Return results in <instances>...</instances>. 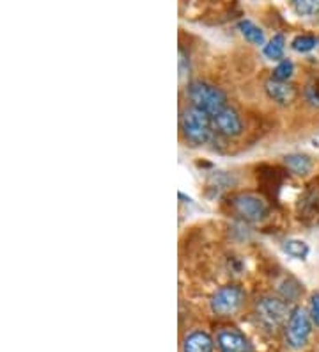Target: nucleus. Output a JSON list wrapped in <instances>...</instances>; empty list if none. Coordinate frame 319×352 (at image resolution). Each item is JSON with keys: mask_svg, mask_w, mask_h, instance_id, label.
I'll list each match as a JSON object with an SVG mask.
<instances>
[{"mask_svg": "<svg viewBox=\"0 0 319 352\" xmlns=\"http://www.w3.org/2000/svg\"><path fill=\"white\" fill-rule=\"evenodd\" d=\"M294 13L305 18H319V0H294Z\"/></svg>", "mask_w": 319, "mask_h": 352, "instance_id": "4468645a", "label": "nucleus"}, {"mask_svg": "<svg viewBox=\"0 0 319 352\" xmlns=\"http://www.w3.org/2000/svg\"><path fill=\"white\" fill-rule=\"evenodd\" d=\"M211 121L213 126H215V132L227 135V138H236L243 130L241 118L238 116V112L231 107H226L222 112H218L217 116L211 118Z\"/></svg>", "mask_w": 319, "mask_h": 352, "instance_id": "6e6552de", "label": "nucleus"}, {"mask_svg": "<svg viewBox=\"0 0 319 352\" xmlns=\"http://www.w3.org/2000/svg\"><path fill=\"white\" fill-rule=\"evenodd\" d=\"M316 45H318V38H316V36L302 34V36H296V38L293 39V43H291V47H293V50L302 52V54H305V52L314 50Z\"/></svg>", "mask_w": 319, "mask_h": 352, "instance_id": "dca6fc26", "label": "nucleus"}, {"mask_svg": "<svg viewBox=\"0 0 319 352\" xmlns=\"http://www.w3.org/2000/svg\"><path fill=\"white\" fill-rule=\"evenodd\" d=\"M290 309L276 297H263L255 305V317L266 331H276L285 320H290Z\"/></svg>", "mask_w": 319, "mask_h": 352, "instance_id": "7ed1b4c3", "label": "nucleus"}, {"mask_svg": "<svg viewBox=\"0 0 319 352\" xmlns=\"http://www.w3.org/2000/svg\"><path fill=\"white\" fill-rule=\"evenodd\" d=\"M234 212L241 217V219L248 221V223H257L266 215L268 206L261 198L254 196V194H238L231 199Z\"/></svg>", "mask_w": 319, "mask_h": 352, "instance_id": "423d86ee", "label": "nucleus"}, {"mask_svg": "<svg viewBox=\"0 0 319 352\" xmlns=\"http://www.w3.org/2000/svg\"><path fill=\"white\" fill-rule=\"evenodd\" d=\"M187 95L191 102V107L206 112L209 118H215L218 112L227 107V98L224 91L211 86L208 82L191 80L187 86Z\"/></svg>", "mask_w": 319, "mask_h": 352, "instance_id": "f257e3e1", "label": "nucleus"}, {"mask_svg": "<svg viewBox=\"0 0 319 352\" xmlns=\"http://www.w3.org/2000/svg\"><path fill=\"white\" fill-rule=\"evenodd\" d=\"M213 338L206 331H191L183 340V352H213Z\"/></svg>", "mask_w": 319, "mask_h": 352, "instance_id": "9d476101", "label": "nucleus"}, {"mask_svg": "<svg viewBox=\"0 0 319 352\" xmlns=\"http://www.w3.org/2000/svg\"><path fill=\"white\" fill-rule=\"evenodd\" d=\"M181 130L193 144H206L215 135L211 118L196 107H187L181 112Z\"/></svg>", "mask_w": 319, "mask_h": 352, "instance_id": "f03ea898", "label": "nucleus"}, {"mask_svg": "<svg viewBox=\"0 0 319 352\" xmlns=\"http://www.w3.org/2000/svg\"><path fill=\"white\" fill-rule=\"evenodd\" d=\"M284 48H285V38L282 34H275L272 39H270L268 43L264 45L263 52H264V56L268 57V59L276 60V59H282V56H284Z\"/></svg>", "mask_w": 319, "mask_h": 352, "instance_id": "f8f14e48", "label": "nucleus"}, {"mask_svg": "<svg viewBox=\"0 0 319 352\" xmlns=\"http://www.w3.org/2000/svg\"><path fill=\"white\" fill-rule=\"evenodd\" d=\"M179 57H181V59H179V72H181V77H183V75L188 74V69L190 68H187V56H185L183 50H179Z\"/></svg>", "mask_w": 319, "mask_h": 352, "instance_id": "aec40b11", "label": "nucleus"}, {"mask_svg": "<svg viewBox=\"0 0 319 352\" xmlns=\"http://www.w3.org/2000/svg\"><path fill=\"white\" fill-rule=\"evenodd\" d=\"M309 315H311L312 322L319 326V294H314L311 297V308H309Z\"/></svg>", "mask_w": 319, "mask_h": 352, "instance_id": "6ab92c4d", "label": "nucleus"}, {"mask_svg": "<svg viewBox=\"0 0 319 352\" xmlns=\"http://www.w3.org/2000/svg\"><path fill=\"white\" fill-rule=\"evenodd\" d=\"M239 30H241V34L254 45H264V32L259 29V27L255 25L254 22L250 20H241L238 23Z\"/></svg>", "mask_w": 319, "mask_h": 352, "instance_id": "ddd939ff", "label": "nucleus"}, {"mask_svg": "<svg viewBox=\"0 0 319 352\" xmlns=\"http://www.w3.org/2000/svg\"><path fill=\"white\" fill-rule=\"evenodd\" d=\"M305 98H307V102L311 103V105H314V107L319 109V75L307 82Z\"/></svg>", "mask_w": 319, "mask_h": 352, "instance_id": "a211bd4d", "label": "nucleus"}, {"mask_svg": "<svg viewBox=\"0 0 319 352\" xmlns=\"http://www.w3.org/2000/svg\"><path fill=\"white\" fill-rule=\"evenodd\" d=\"M243 301H245V292L241 288L236 285H227L217 290V294L211 297V309L213 314L220 317H229L241 308Z\"/></svg>", "mask_w": 319, "mask_h": 352, "instance_id": "39448f33", "label": "nucleus"}, {"mask_svg": "<svg viewBox=\"0 0 319 352\" xmlns=\"http://www.w3.org/2000/svg\"><path fill=\"white\" fill-rule=\"evenodd\" d=\"M294 74V65L291 63L290 59H282L279 65L275 66L273 69V77L275 80H281V82H287Z\"/></svg>", "mask_w": 319, "mask_h": 352, "instance_id": "f3484780", "label": "nucleus"}, {"mask_svg": "<svg viewBox=\"0 0 319 352\" xmlns=\"http://www.w3.org/2000/svg\"><path fill=\"white\" fill-rule=\"evenodd\" d=\"M284 251L290 256L298 258V260H305L307 254H309V245L303 241H296V239H291V241L284 242Z\"/></svg>", "mask_w": 319, "mask_h": 352, "instance_id": "2eb2a0df", "label": "nucleus"}, {"mask_svg": "<svg viewBox=\"0 0 319 352\" xmlns=\"http://www.w3.org/2000/svg\"><path fill=\"white\" fill-rule=\"evenodd\" d=\"M264 89H266L270 98L279 103V105H287V103H291L296 98V89L291 86L290 82H281L275 80V78H270L264 84Z\"/></svg>", "mask_w": 319, "mask_h": 352, "instance_id": "1a4fd4ad", "label": "nucleus"}, {"mask_svg": "<svg viewBox=\"0 0 319 352\" xmlns=\"http://www.w3.org/2000/svg\"><path fill=\"white\" fill-rule=\"evenodd\" d=\"M285 166L290 169L291 173L298 176H303L312 169V160L307 157V155L302 153H293V155H287L284 159Z\"/></svg>", "mask_w": 319, "mask_h": 352, "instance_id": "9b49d317", "label": "nucleus"}, {"mask_svg": "<svg viewBox=\"0 0 319 352\" xmlns=\"http://www.w3.org/2000/svg\"><path fill=\"white\" fill-rule=\"evenodd\" d=\"M312 318L303 308H294L285 324V342L291 349H302L311 336Z\"/></svg>", "mask_w": 319, "mask_h": 352, "instance_id": "20e7f679", "label": "nucleus"}, {"mask_svg": "<svg viewBox=\"0 0 319 352\" xmlns=\"http://www.w3.org/2000/svg\"><path fill=\"white\" fill-rule=\"evenodd\" d=\"M217 344L220 352H254L247 336L234 327H224L218 331Z\"/></svg>", "mask_w": 319, "mask_h": 352, "instance_id": "0eeeda50", "label": "nucleus"}]
</instances>
